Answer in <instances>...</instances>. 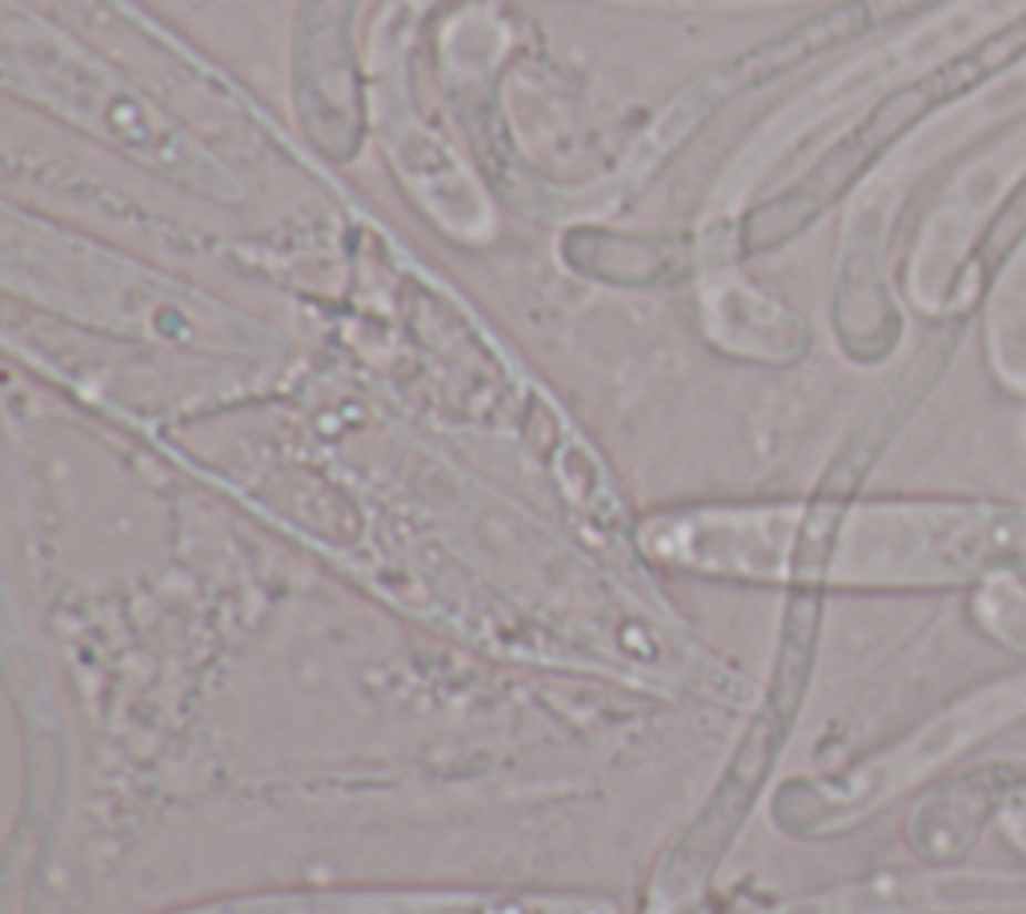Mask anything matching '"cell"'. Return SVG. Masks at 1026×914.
<instances>
[{
    "instance_id": "obj_1",
    "label": "cell",
    "mask_w": 1026,
    "mask_h": 914,
    "mask_svg": "<svg viewBox=\"0 0 1026 914\" xmlns=\"http://www.w3.org/2000/svg\"><path fill=\"white\" fill-rule=\"evenodd\" d=\"M165 914H622L586 891H490V886H386V891H277L213 898Z\"/></svg>"
}]
</instances>
